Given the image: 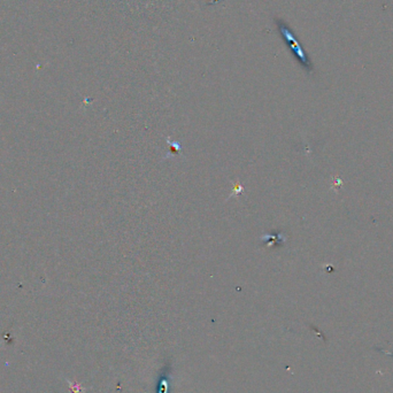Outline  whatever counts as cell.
I'll list each match as a JSON object with an SVG mask.
<instances>
[{"label": "cell", "instance_id": "1", "mask_svg": "<svg viewBox=\"0 0 393 393\" xmlns=\"http://www.w3.org/2000/svg\"><path fill=\"white\" fill-rule=\"evenodd\" d=\"M275 25H276L277 32L280 34L284 43L287 44V49L290 50L298 64H300L304 71H307V73H312L313 69H314L312 61L309 59V54L305 52L304 47L298 40L297 36L291 29L290 25L280 18H275Z\"/></svg>", "mask_w": 393, "mask_h": 393}]
</instances>
